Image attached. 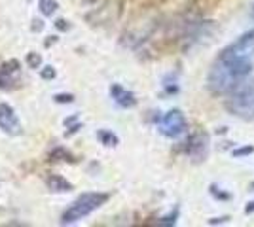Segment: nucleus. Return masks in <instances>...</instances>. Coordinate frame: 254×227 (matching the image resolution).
Listing matches in <instances>:
<instances>
[{
    "mask_svg": "<svg viewBox=\"0 0 254 227\" xmlns=\"http://www.w3.org/2000/svg\"><path fill=\"white\" fill-rule=\"evenodd\" d=\"M19 68H21V65H19V61L17 59H10V61H6L4 65L0 66V70L4 72V74H15V72H19Z\"/></svg>",
    "mask_w": 254,
    "mask_h": 227,
    "instance_id": "nucleus-12",
    "label": "nucleus"
},
{
    "mask_svg": "<svg viewBox=\"0 0 254 227\" xmlns=\"http://www.w3.org/2000/svg\"><path fill=\"white\" fill-rule=\"evenodd\" d=\"M158 129L167 138H179L180 135L186 131V118H184V114L180 110H169L167 114H163L159 118Z\"/></svg>",
    "mask_w": 254,
    "mask_h": 227,
    "instance_id": "nucleus-4",
    "label": "nucleus"
},
{
    "mask_svg": "<svg viewBox=\"0 0 254 227\" xmlns=\"http://www.w3.org/2000/svg\"><path fill=\"white\" fill-rule=\"evenodd\" d=\"M38 10L44 17H52L55 15V11L59 10V4H57V0H38Z\"/></svg>",
    "mask_w": 254,
    "mask_h": 227,
    "instance_id": "nucleus-11",
    "label": "nucleus"
},
{
    "mask_svg": "<svg viewBox=\"0 0 254 227\" xmlns=\"http://www.w3.org/2000/svg\"><path fill=\"white\" fill-rule=\"evenodd\" d=\"M108 199H110V195L101 193V191L82 193L74 203L61 214V226H70V224H76V222L84 220V218L89 216L91 212H95L97 208H101L103 205H106Z\"/></svg>",
    "mask_w": 254,
    "mask_h": 227,
    "instance_id": "nucleus-2",
    "label": "nucleus"
},
{
    "mask_svg": "<svg viewBox=\"0 0 254 227\" xmlns=\"http://www.w3.org/2000/svg\"><path fill=\"white\" fill-rule=\"evenodd\" d=\"M11 84H15L13 80H11L10 74H4L2 70H0V89H11Z\"/></svg>",
    "mask_w": 254,
    "mask_h": 227,
    "instance_id": "nucleus-16",
    "label": "nucleus"
},
{
    "mask_svg": "<svg viewBox=\"0 0 254 227\" xmlns=\"http://www.w3.org/2000/svg\"><path fill=\"white\" fill-rule=\"evenodd\" d=\"M226 110L241 119H254V82H245L226 98Z\"/></svg>",
    "mask_w": 254,
    "mask_h": 227,
    "instance_id": "nucleus-3",
    "label": "nucleus"
},
{
    "mask_svg": "<svg viewBox=\"0 0 254 227\" xmlns=\"http://www.w3.org/2000/svg\"><path fill=\"white\" fill-rule=\"evenodd\" d=\"M251 19L254 21V4H253V10H251Z\"/></svg>",
    "mask_w": 254,
    "mask_h": 227,
    "instance_id": "nucleus-20",
    "label": "nucleus"
},
{
    "mask_svg": "<svg viewBox=\"0 0 254 227\" xmlns=\"http://www.w3.org/2000/svg\"><path fill=\"white\" fill-rule=\"evenodd\" d=\"M254 68V29L226 45L207 74V87L216 97H228L245 84Z\"/></svg>",
    "mask_w": 254,
    "mask_h": 227,
    "instance_id": "nucleus-1",
    "label": "nucleus"
},
{
    "mask_svg": "<svg viewBox=\"0 0 254 227\" xmlns=\"http://www.w3.org/2000/svg\"><path fill=\"white\" fill-rule=\"evenodd\" d=\"M207 148H209V138L201 133L191 135L186 142V153L193 159H203L205 153H207Z\"/></svg>",
    "mask_w": 254,
    "mask_h": 227,
    "instance_id": "nucleus-6",
    "label": "nucleus"
},
{
    "mask_svg": "<svg viewBox=\"0 0 254 227\" xmlns=\"http://www.w3.org/2000/svg\"><path fill=\"white\" fill-rule=\"evenodd\" d=\"M97 138H99V140H101V144H103V146H106V148H114V146H118V144H120V138H118L112 131H108V129H99V131H97Z\"/></svg>",
    "mask_w": 254,
    "mask_h": 227,
    "instance_id": "nucleus-10",
    "label": "nucleus"
},
{
    "mask_svg": "<svg viewBox=\"0 0 254 227\" xmlns=\"http://www.w3.org/2000/svg\"><path fill=\"white\" fill-rule=\"evenodd\" d=\"M40 76H42V80H53V78L57 76V70H55L52 65L42 66V68H40Z\"/></svg>",
    "mask_w": 254,
    "mask_h": 227,
    "instance_id": "nucleus-15",
    "label": "nucleus"
},
{
    "mask_svg": "<svg viewBox=\"0 0 254 227\" xmlns=\"http://www.w3.org/2000/svg\"><path fill=\"white\" fill-rule=\"evenodd\" d=\"M0 129L10 136L21 135V121L17 118L15 110L11 108L8 102H0Z\"/></svg>",
    "mask_w": 254,
    "mask_h": 227,
    "instance_id": "nucleus-5",
    "label": "nucleus"
},
{
    "mask_svg": "<svg viewBox=\"0 0 254 227\" xmlns=\"http://www.w3.org/2000/svg\"><path fill=\"white\" fill-rule=\"evenodd\" d=\"M84 4H95V2H99V0H82Z\"/></svg>",
    "mask_w": 254,
    "mask_h": 227,
    "instance_id": "nucleus-19",
    "label": "nucleus"
},
{
    "mask_svg": "<svg viewBox=\"0 0 254 227\" xmlns=\"http://www.w3.org/2000/svg\"><path fill=\"white\" fill-rule=\"evenodd\" d=\"M32 29H34V31H42L44 23L40 21V19H36V21H34V25H32Z\"/></svg>",
    "mask_w": 254,
    "mask_h": 227,
    "instance_id": "nucleus-18",
    "label": "nucleus"
},
{
    "mask_svg": "<svg viewBox=\"0 0 254 227\" xmlns=\"http://www.w3.org/2000/svg\"><path fill=\"white\" fill-rule=\"evenodd\" d=\"M53 25H55L57 31H68V29H70V23L66 21V19H57Z\"/></svg>",
    "mask_w": 254,
    "mask_h": 227,
    "instance_id": "nucleus-17",
    "label": "nucleus"
},
{
    "mask_svg": "<svg viewBox=\"0 0 254 227\" xmlns=\"http://www.w3.org/2000/svg\"><path fill=\"white\" fill-rule=\"evenodd\" d=\"M46 185L53 193H68V191L74 189V185L70 184L64 176H61V174H48L46 176Z\"/></svg>",
    "mask_w": 254,
    "mask_h": 227,
    "instance_id": "nucleus-8",
    "label": "nucleus"
},
{
    "mask_svg": "<svg viewBox=\"0 0 254 227\" xmlns=\"http://www.w3.org/2000/svg\"><path fill=\"white\" fill-rule=\"evenodd\" d=\"M53 100L57 104H70V102H74V95L72 93H57V95H53Z\"/></svg>",
    "mask_w": 254,
    "mask_h": 227,
    "instance_id": "nucleus-14",
    "label": "nucleus"
},
{
    "mask_svg": "<svg viewBox=\"0 0 254 227\" xmlns=\"http://www.w3.org/2000/svg\"><path fill=\"white\" fill-rule=\"evenodd\" d=\"M50 161H68V163H74L76 157L70 153V151L66 150V148H61V146H57V148H53L50 151Z\"/></svg>",
    "mask_w": 254,
    "mask_h": 227,
    "instance_id": "nucleus-9",
    "label": "nucleus"
},
{
    "mask_svg": "<svg viewBox=\"0 0 254 227\" xmlns=\"http://www.w3.org/2000/svg\"><path fill=\"white\" fill-rule=\"evenodd\" d=\"M27 65H29V68H40L42 66V55L40 53H34V51H31V53H27Z\"/></svg>",
    "mask_w": 254,
    "mask_h": 227,
    "instance_id": "nucleus-13",
    "label": "nucleus"
},
{
    "mask_svg": "<svg viewBox=\"0 0 254 227\" xmlns=\"http://www.w3.org/2000/svg\"><path fill=\"white\" fill-rule=\"evenodd\" d=\"M110 97H112V100L116 102L118 106H122V108H133V106L137 104L135 93H133V91H127L126 87L120 86V84H112V86H110Z\"/></svg>",
    "mask_w": 254,
    "mask_h": 227,
    "instance_id": "nucleus-7",
    "label": "nucleus"
}]
</instances>
